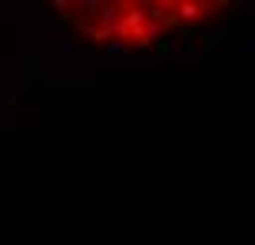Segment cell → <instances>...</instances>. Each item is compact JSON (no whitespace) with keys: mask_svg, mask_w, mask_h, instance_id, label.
<instances>
[{"mask_svg":"<svg viewBox=\"0 0 255 245\" xmlns=\"http://www.w3.org/2000/svg\"><path fill=\"white\" fill-rule=\"evenodd\" d=\"M226 3L206 0H103V3H57L60 17L93 43H116V47H142L159 40L186 23L212 17Z\"/></svg>","mask_w":255,"mask_h":245,"instance_id":"1","label":"cell"}]
</instances>
